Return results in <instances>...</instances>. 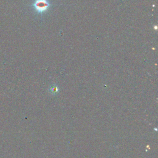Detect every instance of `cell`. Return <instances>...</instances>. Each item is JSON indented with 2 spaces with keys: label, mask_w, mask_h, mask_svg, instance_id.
Here are the masks:
<instances>
[{
  "label": "cell",
  "mask_w": 158,
  "mask_h": 158,
  "mask_svg": "<svg viewBox=\"0 0 158 158\" xmlns=\"http://www.w3.org/2000/svg\"><path fill=\"white\" fill-rule=\"evenodd\" d=\"M32 6L37 13L42 14L48 10L51 5L48 0H35Z\"/></svg>",
  "instance_id": "obj_1"
},
{
  "label": "cell",
  "mask_w": 158,
  "mask_h": 158,
  "mask_svg": "<svg viewBox=\"0 0 158 158\" xmlns=\"http://www.w3.org/2000/svg\"><path fill=\"white\" fill-rule=\"evenodd\" d=\"M50 91H51V93H57V92L58 91V86L54 85V86H52V87H51Z\"/></svg>",
  "instance_id": "obj_2"
}]
</instances>
